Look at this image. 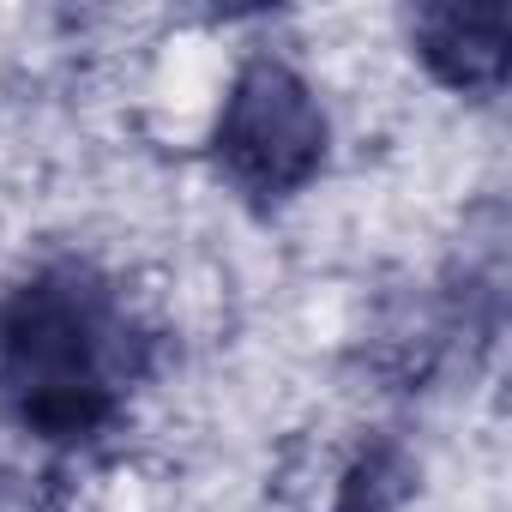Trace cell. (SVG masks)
<instances>
[{
  "label": "cell",
  "instance_id": "1",
  "mask_svg": "<svg viewBox=\"0 0 512 512\" xmlns=\"http://www.w3.org/2000/svg\"><path fill=\"white\" fill-rule=\"evenodd\" d=\"M151 368L157 332L97 260L55 253L0 296V434L25 446H103Z\"/></svg>",
  "mask_w": 512,
  "mask_h": 512
},
{
  "label": "cell",
  "instance_id": "2",
  "mask_svg": "<svg viewBox=\"0 0 512 512\" xmlns=\"http://www.w3.org/2000/svg\"><path fill=\"white\" fill-rule=\"evenodd\" d=\"M332 151L320 91L284 55H247L211 121V169L253 211H284L314 187Z\"/></svg>",
  "mask_w": 512,
  "mask_h": 512
},
{
  "label": "cell",
  "instance_id": "3",
  "mask_svg": "<svg viewBox=\"0 0 512 512\" xmlns=\"http://www.w3.org/2000/svg\"><path fill=\"white\" fill-rule=\"evenodd\" d=\"M416 61L458 97H500L506 85V7H416L410 13Z\"/></svg>",
  "mask_w": 512,
  "mask_h": 512
},
{
  "label": "cell",
  "instance_id": "4",
  "mask_svg": "<svg viewBox=\"0 0 512 512\" xmlns=\"http://www.w3.org/2000/svg\"><path fill=\"white\" fill-rule=\"evenodd\" d=\"M416 488V464L398 440H368L344 476H338V494H332V512H398Z\"/></svg>",
  "mask_w": 512,
  "mask_h": 512
}]
</instances>
